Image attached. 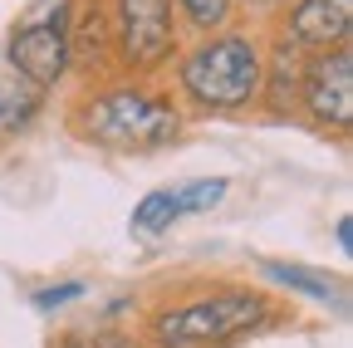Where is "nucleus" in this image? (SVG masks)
I'll use <instances>...</instances> for the list:
<instances>
[{
  "mask_svg": "<svg viewBox=\"0 0 353 348\" xmlns=\"http://www.w3.org/2000/svg\"><path fill=\"white\" fill-rule=\"evenodd\" d=\"M83 294V285L79 280H69V285H50V289H39L34 294V304L39 309H59V304H69V299H79Z\"/></svg>",
  "mask_w": 353,
  "mask_h": 348,
  "instance_id": "2eb2a0df",
  "label": "nucleus"
},
{
  "mask_svg": "<svg viewBox=\"0 0 353 348\" xmlns=\"http://www.w3.org/2000/svg\"><path fill=\"white\" fill-rule=\"evenodd\" d=\"M6 64L20 83L39 94H54L69 79V0H54L50 10L25 15L6 39Z\"/></svg>",
  "mask_w": 353,
  "mask_h": 348,
  "instance_id": "423d86ee",
  "label": "nucleus"
},
{
  "mask_svg": "<svg viewBox=\"0 0 353 348\" xmlns=\"http://www.w3.org/2000/svg\"><path fill=\"white\" fill-rule=\"evenodd\" d=\"M294 123L319 138L348 143L353 133V50H319L299 64V94H294Z\"/></svg>",
  "mask_w": 353,
  "mask_h": 348,
  "instance_id": "39448f33",
  "label": "nucleus"
},
{
  "mask_svg": "<svg viewBox=\"0 0 353 348\" xmlns=\"http://www.w3.org/2000/svg\"><path fill=\"white\" fill-rule=\"evenodd\" d=\"M285 0H241V10H260V15H275Z\"/></svg>",
  "mask_w": 353,
  "mask_h": 348,
  "instance_id": "f3484780",
  "label": "nucleus"
},
{
  "mask_svg": "<svg viewBox=\"0 0 353 348\" xmlns=\"http://www.w3.org/2000/svg\"><path fill=\"white\" fill-rule=\"evenodd\" d=\"M280 324H294V309L280 299V289L245 280H192L152 299L138 338L148 348H241Z\"/></svg>",
  "mask_w": 353,
  "mask_h": 348,
  "instance_id": "f257e3e1",
  "label": "nucleus"
},
{
  "mask_svg": "<svg viewBox=\"0 0 353 348\" xmlns=\"http://www.w3.org/2000/svg\"><path fill=\"white\" fill-rule=\"evenodd\" d=\"M39 108H44V94L39 89L20 83L15 74L0 79V138H6V133H25V127L39 118Z\"/></svg>",
  "mask_w": 353,
  "mask_h": 348,
  "instance_id": "9b49d317",
  "label": "nucleus"
},
{
  "mask_svg": "<svg viewBox=\"0 0 353 348\" xmlns=\"http://www.w3.org/2000/svg\"><path fill=\"white\" fill-rule=\"evenodd\" d=\"M50 348H148L132 329H108V324H99V329H64Z\"/></svg>",
  "mask_w": 353,
  "mask_h": 348,
  "instance_id": "ddd939ff",
  "label": "nucleus"
},
{
  "mask_svg": "<svg viewBox=\"0 0 353 348\" xmlns=\"http://www.w3.org/2000/svg\"><path fill=\"white\" fill-rule=\"evenodd\" d=\"M182 221V206H176V192L172 187H152L138 206H132V236H162Z\"/></svg>",
  "mask_w": 353,
  "mask_h": 348,
  "instance_id": "f8f14e48",
  "label": "nucleus"
},
{
  "mask_svg": "<svg viewBox=\"0 0 353 348\" xmlns=\"http://www.w3.org/2000/svg\"><path fill=\"white\" fill-rule=\"evenodd\" d=\"M172 192H176V206H182V216H201V211H211V206L226 201L231 182H226V177H196V182L172 187Z\"/></svg>",
  "mask_w": 353,
  "mask_h": 348,
  "instance_id": "4468645a",
  "label": "nucleus"
},
{
  "mask_svg": "<svg viewBox=\"0 0 353 348\" xmlns=\"http://www.w3.org/2000/svg\"><path fill=\"white\" fill-rule=\"evenodd\" d=\"M187 113L176 108L167 83L152 79H83L64 103V127L94 152L113 157H152L187 138Z\"/></svg>",
  "mask_w": 353,
  "mask_h": 348,
  "instance_id": "f03ea898",
  "label": "nucleus"
},
{
  "mask_svg": "<svg viewBox=\"0 0 353 348\" xmlns=\"http://www.w3.org/2000/svg\"><path fill=\"white\" fill-rule=\"evenodd\" d=\"M265 54L270 34L226 25L216 34H201L172 59V99L187 118L201 123H245L260 113L265 89Z\"/></svg>",
  "mask_w": 353,
  "mask_h": 348,
  "instance_id": "7ed1b4c3",
  "label": "nucleus"
},
{
  "mask_svg": "<svg viewBox=\"0 0 353 348\" xmlns=\"http://www.w3.org/2000/svg\"><path fill=\"white\" fill-rule=\"evenodd\" d=\"M176 10V25H182V34L201 39V34H216L241 20V0H172Z\"/></svg>",
  "mask_w": 353,
  "mask_h": 348,
  "instance_id": "9d476101",
  "label": "nucleus"
},
{
  "mask_svg": "<svg viewBox=\"0 0 353 348\" xmlns=\"http://www.w3.org/2000/svg\"><path fill=\"white\" fill-rule=\"evenodd\" d=\"M334 240H339V250H343V255L353 250V221H348V216H339V226H334Z\"/></svg>",
  "mask_w": 353,
  "mask_h": 348,
  "instance_id": "dca6fc26",
  "label": "nucleus"
},
{
  "mask_svg": "<svg viewBox=\"0 0 353 348\" xmlns=\"http://www.w3.org/2000/svg\"><path fill=\"white\" fill-rule=\"evenodd\" d=\"M265 34L299 54L339 50L353 39V0H285Z\"/></svg>",
  "mask_w": 353,
  "mask_h": 348,
  "instance_id": "0eeeda50",
  "label": "nucleus"
},
{
  "mask_svg": "<svg viewBox=\"0 0 353 348\" xmlns=\"http://www.w3.org/2000/svg\"><path fill=\"white\" fill-rule=\"evenodd\" d=\"M69 69H79V83L113 74V39H108L103 0H69Z\"/></svg>",
  "mask_w": 353,
  "mask_h": 348,
  "instance_id": "6e6552de",
  "label": "nucleus"
},
{
  "mask_svg": "<svg viewBox=\"0 0 353 348\" xmlns=\"http://www.w3.org/2000/svg\"><path fill=\"white\" fill-rule=\"evenodd\" d=\"M103 10H108V39H113V74L162 83V74L172 69L187 39L172 0H103Z\"/></svg>",
  "mask_w": 353,
  "mask_h": 348,
  "instance_id": "20e7f679",
  "label": "nucleus"
},
{
  "mask_svg": "<svg viewBox=\"0 0 353 348\" xmlns=\"http://www.w3.org/2000/svg\"><path fill=\"white\" fill-rule=\"evenodd\" d=\"M260 275L270 280L275 289L299 294V299H314V304H324V309H334V314L348 309V280H339V275H329V270L285 265V260H260Z\"/></svg>",
  "mask_w": 353,
  "mask_h": 348,
  "instance_id": "1a4fd4ad",
  "label": "nucleus"
}]
</instances>
